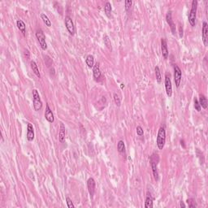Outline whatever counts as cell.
<instances>
[{
	"label": "cell",
	"instance_id": "cell-1",
	"mask_svg": "<svg viewBox=\"0 0 208 208\" xmlns=\"http://www.w3.org/2000/svg\"><path fill=\"white\" fill-rule=\"evenodd\" d=\"M197 0H193L192 1V5L190 11L189 13L188 19H189V23L190 24L191 26H195L196 23V17H197Z\"/></svg>",
	"mask_w": 208,
	"mask_h": 208
},
{
	"label": "cell",
	"instance_id": "cell-2",
	"mask_svg": "<svg viewBox=\"0 0 208 208\" xmlns=\"http://www.w3.org/2000/svg\"><path fill=\"white\" fill-rule=\"evenodd\" d=\"M165 142H166V131L163 127H160L158 131L157 139H156V144L158 150H163L165 146Z\"/></svg>",
	"mask_w": 208,
	"mask_h": 208
},
{
	"label": "cell",
	"instance_id": "cell-3",
	"mask_svg": "<svg viewBox=\"0 0 208 208\" xmlns=\"http://www.w3.org/2000/svg\"><path fill=\"white\" fill-rule=\"evenodd\" d=\"M158 160H159V158H158V155L157 153H154L151 156V160L150 161H151V165L152 172H153L154 178H155V180L156 181L158 180V172L157 168Z\"/></svg>",
	"mask_w": 208,
	"mask_h": 208
},
{
	"label": "cell",
	"instance_id": "cell-4",
	"mask_svg": "<svg viewBox=\"0 0 208 208\" xmlns=\"http://www.w3.org/2000/svg\"><path fill=\"white\" fill-rule=\"evenodd\" d=\"M33 103L34 110L36 112H38L42 108V102L41 100L39 93L37 90H33Z\"/></svg>",
	"mask_w": 208,
	"mask_h": 208
},
{
	"label": "cell",
	"instance_id": "cell-5",
	"mask_svg": "<svg viewBox=\"0 0 208 208\" xmlns=\"http://www.w3.org/2000/svg\"><path fill=\"white\" fill-rule=\"evenodd\" d=\"M35 35H36V38H37V39H38V42H39L41 48L43 51H46L47 49V44H46V36L44 33H43V31L41 28H39V29L37 30Z\"/></svg>",
	"mask_w": 208,
	"mask_h": 208
},
{
	"label": "cell",
	"instance_id": "cell-6",
	"mask_svg": "<svg viewBox=\"0 0 208 208\" xmlns=\"http://www.w3.org/2000/svg\"><path fill=\"white\" fill-rule=\"evenodd\" d=\"M64 24H65L66 28H67V30L68 31L69 34L73 36L75 34V33H76V29H75L74 23H73L72 18L69 17V16H66L65 19H64Z\"/></svg>",
	"mask_w": 208,
	"mask_h": 208
},
{
	"label": "cell",
	"instance_id": "cell-7",
	"mask_svg": "<svg viewBox=\"0 0 208 208\" xmlns=\"http://www.w3.org/2000/svg\"><path fill=\"white\" fill-rule=\"evenodd\" d=\"M165 89L167 95L169 98L172 95V81H171V75L170 73H167L165 74Z\"/></svg>",
	"mask_w": 208,
	"mask_h": 208
},
{
	"label": "cell",
	"instance_id": "cell-8",
	"mask_svg": "<svg viewBox=\"0 0 208 208\" xmlns=\"http://www.w3.org/2000/svg\"><path fill=\"white\" fill-rule=\"evenodd\" d=\"M181 78H182V73H181V70L179 68L178 65L175 64L174 65V81L176 86L178 88L180 87V81H181Z\"/></svg>",
	"mask_w": 208,
	"mask_h": 208
},
{
	"label": "cell",
	"instance_id": "cell-9",
	"mask_svg": "<svg viewBox=\"0 0 208 208\" xmlns=\"http://www.w3.org/2000/svg\"><path fill=\"white\" fill-rule=\"evenodd\" d=\"M87 187H88V191L90 193L91 198L94 197V193H95V188H96V182L94 178L90 177L87 180Z\"/></svg>",
	"mask_w": 208,
	"mask_h": 208
},
{
	"label": "cell",
	"instance_id": "cell-10",
	"mask_svg": "<svg viewBox=\"0 0 208 208\" xmlns=\"http://www.w3.org/2000/svg\"><path fill=\"white\" fill-rule=\"evenodd\" d=\"M166 20L167 22L169 24L170 26V28H171V31L173 35H176V24L175 23L173 22V20H172V11H169L167 12L166 14Z\"/></svg>",
	"mask_w": 208,
	"mask_h": 208
},
{
	"label": "cell",
	"instance_id": "cell-11",
	"mask_svg": "<svg viewBox=\"0 0 208 208\" xmlns=\"http://www.w3.org/2000/svg\"><path fill=\"white\" fill-rule=\"evenodd\" d=\"M45 119L49 122V123H54V121H55L54 114L52 112L51 107H50V106H49L48 103H46V105Z\"/></svg>",
	"mask_w": 208,
	"mask_h": 208
},
{
	"label": "cell",
	"instance_id": "cell-12",
	"mask_svg": "<svg viewBox=\"0 0 208 208\" xmlns=\"http://www.w3.org/2000/svg\"><path fill=\"white\" fill-rule=\"evenodd\" d=\"M93 76H94V80L97 81H99L102 79V73L98 63H96L94 66L93 67Z\"/></svg>",
	"mask_w": 208,
	"mask_h": 208
},
{
	"label": "cell",
	"instance_id": "cell-13",
	"mask_svg": "<svg viewBox=\"0 0 208 208\" xmlns=\"http://www.w3.org/2000/svg\"><path fill=\"white\" fill-rule=\"evenodd\" d=\"M161 51H162V55H163L164 59H167L168 58V44L167 41L165 38H161Z\"/></svg>",
	"mask_w": 208,
	"mask_h": 208
},
{
	"label": "cell",
	"instance_id": "cell-14",
	"mask_svg": "<svg viewBox=\"0 0 208 208\" xmlns=\"http://www.w3.org/2000/svg\"><path fill=\"white\" fill-rule=\"evenodd\" d=\"M202 38H203V42L204 45H207L208 40V25L207 23L204 21L203 24V29H202Z\"/></svg>",
	"mask_w": 208,
	"mask_h": 208
},
{
	"label": "cell",
	"instance_id": "cell-15",
	"mask_svg": "<svg viewBox=\"0 0 208 208\" xmlns=\"http://www.w3.org/2000/svg\"><path fill=\"white\" fill-rule=\"evenodd\" d=\"M34 139V129L33 124L28 123L27 125V140L32 141Z\"/></svg>",
	"mask_w": 208,
	"mask_h": 208
},
{
	"label": "cell",
	"instance_id": "cell-16",
	"mask_svg": "<svg viewBox=\"0 0 208 208\" xmlns=\"http://www.w3.org/2000/svg\"><path fill=\"white\" fill-rule=\"evenodd\" d=\"M65 133H66V129L65 125L63 122H60V127H59V141L63 143L65 140Z\"/></svg>",
	"mask_w": 208,
	"mask_h": 208
},
{
	"label": "cell",
	"instance_id": "cell-17",
	"mask_svg": "<svg viewBox=\"0 0 208 208\" xmlns=\"http://www.w3.org/2000/svg\"><path fill=\"white\" fill-rule=\"evenodd\" d=\"M153 201L154 197H152L151 193L150 192L147 193V195L146 197V202H145V207L146 208H152L153 207Z\"/></svg>",
	"mask_w": 208,
	"mask_h": 208
},
{
	"label": "cell",
	"instance_id": "cell-18",
	"mask_svg": "<svg viewBox=\"0 0 208 208\" xmlns=\"http://www.w3.org/2000/svg\"><path fill=\"white\" fill-rule=\"evenodd\" d=\"M17 25L18 29L22 33L24 36H25V34H26V25H25L24 22L22 20H18L17 21Z\"/></svg>",
	"mask_w": 208,
	"mask_h": 208
},
{
	"label": "cell",
	"instance_id": "cell-19",
	"mask_svg": "<svg viewBox=\"0 0 208 208\" xmlns=\"http://www.w3.org/2000/svg\"><path fill=\"white\" fill-rule=\"evenodd\" d=\"M30 67H31V69L33 70V72H34V74H35L38 78H40V77H41V74H40L39 69H38V65H37L36 62L34 61V60H32V61L30 62Z\"/></svg>",
	"mask_w": 208,
	"mask_h": 208
},
{
	"label": "cell",
	"instance_id": "cell-20",
	"mask_svg": "<svg viewBox=\"0 0 208 208\" xmlns=\"http://www.w3.org/2000/svg\"><path fill=\"white\" fill-rule=\"evenodd\" d=\"M198 102H199V104H200L201 107H203V109L207 108V98L204 94H200Z\"/></svg>",
	"mask_w": 208,
	"mask_h": 208
},
{
	"label": "cell",
	"instance_id": "cell-21",
	"mask_svg": "<svg viewBox=\"0 0 208 208\" xmlns=\"http://www.w3.org/2000/svg\"><path fill=\"white\" fill-rule=\"evenodd\" d=\"M112 11V7L111 3L110 2H106L105 6H104V11H105V13H106L107 17H111Z\"/></svg>",
	"mask_w": 208,
	"mask_h": 208
},
{
	"label": "cell",
	"instance_id": "cell-22",
	"mask_svg": "<svg viewBox=\"0 0 208 208\" xmlns=\"http://www.w3.org/2000/svg\"><path fill=\"white\" fill-rule=\"evenodd\" d=\"M85 63H86V64H87V66L89 68H93L94 66V56L91 55H87L86 59H85Z\"/></svg>",
	"mask_w": 208,
	"mask_h": 208
},
{
	"label": "cell",
	"instance_id": "cell-23",
	"mask_svg": "<svg viewBox=\"0 0 208 208\" xmlns=\"http://www.w3.org/2000/svg\"><path fill=\"white\" fill-rule=\"evenodd\" d=\"M103 42H104V44L105 46L107 47V49L109 51H112V42H111V39L109 38L108 35L107 34H105L103 36Z\"/></svg>",
	"mask_w": 208,
	"mask_h": 208
},
{
	"label": "cell",
	"instance_id": "cell-24",
	"mask_svg": "<svg viewBox=\"0 0 208 208\" xmlns=\"http://www.w3.org/2000/svg\"><path fill=\"white\" fill-rule=\"evenodd\" d=\"M41 18H42V21H43L44 24H46V26H47V27H51V21L50 20V19L48 18V17H47L46 14H44V13H42V14H41Z\"/></svg>",
	"mask_w": 208,
	"mask_h": 208
},
{
	"label": "cell",
	"instance_id": "cell-25",
	"mask_svg": "<svg viewBox=\"0 0 208 208\" xmlns=\"http://www.w3.org/2000/svg\"><path fill=\"white\" fill-rule=\"evenodd\" d=\"M117 151L119 153H123L125 151V145L123 140H120L117 143Z\"/></svg>",
	"mask_w": 208,
	"mask_h": 208
},
{
	"label": "cell",
	"instance_id": "cell-26",
	"mask_svg": "<svg viewBox=\"0 0 208 208\" xmlns=\"http://www.w3.org/2000/svg\"><path fill=\"white\" fill-rule=\"evenodd\" d=\"M155 77H156V81L158 83H161L162 81V77H161V73H160V69L159 68L156 66L155 68Z\"/></svg>",
	"mask_w": 208,
	"mask_h": 208
},
{
	"label": "cell",
	"instance_id": "cell-27",
	"mask_svg": "<svg viewBox=\"0 0 208 208\" xmlns=\"http://www.w3.org/2000/svg\"><path fill=\"white\" fill-rule=\"evenodd\" d=\"M113 98H114V102H115L116 105L117 107H120V104H121V99H120V96H119V94L117 93H114V94H113Z\"/></svg>",
	"mask_w": 208,
	"mask_h": 208
},
{
	"label": "cell",
	"instance_id": "cell-28",
	"mask_svg": "<svg viewBox=\"0 0 208 208\" xmlns=\"http://www.w3.org/2000/svg\"><path fill=\"white\" fill-rule=\"evenodd\" d=\"M124 3H125V11H129L131 9L132 5H133V1H131V0H126L124 2Z\"/></svg>",
	"mask_w": 208,
	"mask_h": 208
},
{
	"label": "cell",
	"instance_id": "cell-29",
	"mask_svg": "<svg viewBox=\"0 0 208 208\" xmlns=\"http://www.w3.org/2000/svg\"><path fill=\"white\" fill-rule=\"evenodd\" d=\"M66 203H67V206H68V208H74V207H75L74 204L73 203V201H72V199H71V198H70L69 197H66Z\"/></svg>",
	"mask_w": 208,
	"mask_h": 208
},
{
	"label": "cell",
	"instance_id": "cell-30",
	"mask_svg": "<svg viewBox=\"0 0 208 208\" xmlns=\"http://www.w3.org/2000/svg\"><path fill=\"white\" fill-rule=\"evenodd\" d=\"M136 130H137V134L139 136V137L143 136V134H144V130H143V129L141 126H137Z\"/></svg>",
	"mask_w": 208,
	"mask_h": 208
},
{
	"label": "cell",
	"instance_id": "cell-31",
	"mask_svg": "<svg viewBox=\"0 0 208 208\" xmlns=\"http://www.w3.org/2000/svg\"><path fill=\"white\" fill-rule=\"evenodd\" d=\"M187 203L189 204V207H197V205H196L195 202H194L193 199H192V198L188 199V200H187Z\"/></svg>",
	"mask_w": 208,
	"mask_h": 208
},
{
	"label": "cell",
	"instance_id": "cell-32",
	"mask_svg": "<svg viewBox=\"0 0 208 208\" xmlns=\"http://www.w3.org/2000/svg\"><path fill=\"white\" fill-rule=\"evenodd\" d=\"M194 108L197 110V112H201V106H200L199 102H198L197 98L194 99Z\"/></svg>",
	"mask_w": 208,
	"mask_h": 208
},
{
	"label": "cell",
	"instance_id": "cell-33",
	"mask_svg": "<svg viewBox=\"0 0 208 208\" xmlns=\"http://www.w3.org/2000/svg\"><path fill=\"white\" fill-rule=\"evenodd\" d=\"M24 57H25L27 59H29V58H30V53H29V51H28L27 49H25V50L24 51Z\"/></svg>",
	"mask_w": 208,
	"mask_h": 208
},
{
	"label": "cell",
	"instance_id": "cell-34",
	"mask_svg": "<svg viewBox=\"0 0 208 208\" xmlns=\"http://www.w3.org/2000/svg\"><path fill=\"white\" fill-rule=\"evenodd\" d=\"M179 35H180V38H183V27H182V25L180 24V25H179Z\"/></svg>",
	"mask_w": 208,
	"mask_h": 208
},
{
	"label": "cell",
	"instance_id": "cell-35",
	"mask_svg": "<svg viewBox=\"0 0 208 208\" xmlns=\"http://www.w3.org/2000/svg\"><path fill=\"white\" fill-rule=\"evenodd\" d=\"M180 145H181V146H183V148H186V144H185V141H184V140H180Z\"/></svg>",
	"mask_w": 208,
	"mask_h": 208
},
{
	"label": "cell",
	"instance_id": "cell-36",
	"mask_svg": "<svg viewBox=\"0 0 208 208\" xmlns=\"http://www.w3.org/2000/svg\"><path fill=\"white\" fill-rule=\"evenodd\" d=\"M180 207L185 208L186 207V204H185V203H183V202H180Z\"/></svg>",
	"mask_w": 208,
	"mask_h": 208
},
{
	"label": "cell",
	"instance_id": "cell-37",
	"mask_svg": "<svg viewBox=\"0 0 208 208\" xmlns=\"http://www.w3.org/2000/svg\"><path fill=\"white\" fill-rule=\"evenodd\" d=\"M124 84H121V89H123V88H124Z\"/></svg>",
	"mask_w": 208,
	"mask_h": 208
}]
</instances>
